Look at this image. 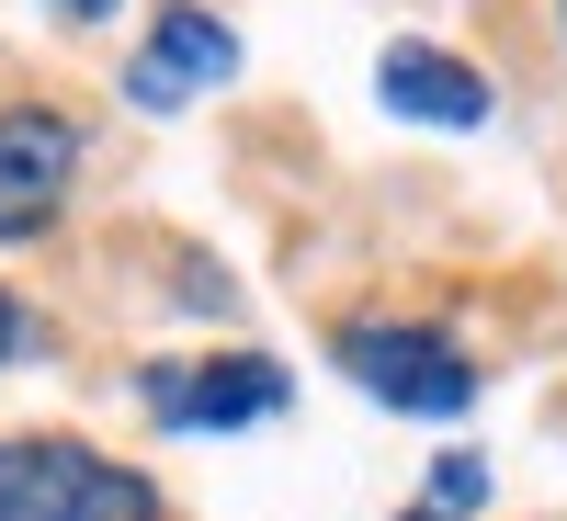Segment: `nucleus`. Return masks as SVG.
I'll list each match as a JSON object with an SVG mask.
<instances>
[{"label":"nucleus","instance_id":"obj_1","mask_svg":"<svg viewBox=\"0 0 567 521\" xmlns=\"http://www.w3.org/2000/svg\"><path fill=\"white\" fill-rule=\"evenodd\" d=\"M0 521H159V488L91 442H0Z\"/></svg>","mask_w":567,"mask_h":521},{"label":"nucleus","instance_id":"obj_2","mask_svg":"<svg viewBox=\"0 0 567 521\" xmlns=\"http://www.w3.org/2000/svg\"><path fill=\"white\" fill-rule=\"evenodd\" d=\"M341 374L363 397L409 408V419H454L477 397V363H465L443 329H341Z\"/></svg>","mask_w":567,"mask_h":521},{"label":"nucleus","instance_id":"obj_3","mask_svg":"<svg viewBox=\"0 0 567 521\" xmlns=\"http://www.w3.org/2000/svg\"><path fill=\"white\" fill-rule=\"evenodd\" d=\"M148 419L159 431H250V419L284 408V363L261 352H216V363H148Z\"/></svg>","mask_w":567,"mask_h":521},{"label":"nucleus","instance_id":"obj_4","mask_svg":"<svg viewBox=\"0 0 567 521\" xmlns=\"http://www.w3.org/2000/svg\"><path fill=\"white\" fill-rule=\"evenodd\" d=\"M216 80H239V34L182 0V12H159V34L125 58V103H136V114H182V103L216 91Z\"/></svg>","mask_w":567,"mask_h":521},{"label":"nucleus","instance_id":"obj_5","mask_svg":"<svg viewBox=\"0 0 567 521\" xmlns=\"http://www.w3.org/2000/svg\"><path fill=\"white\" fill-rule=\"evenodd\" d=\"M69 170H80L69 114H34V103L0 114V239H34V227H58Z\"/></svg>","mask_w":567,"mask_h":521},{"label":"nucleus","instance_id":"obj_6","mask_svg":"<svg viewBox=\"0 0 567 521\" xmlns=\"http://www.w3.org/2000/svg\"><path fill=\"white\" fill-rule=\"evenodd\" d=\"M374 91H386L409 125H488V80L465 58H443V45H386V58H374Z\"/></svg>","mask_w":567,"mask_h":521},{"label":"nucleus","instance_id":"obj_7","mask_svg":"<svg viewBox=\"0 0 567 521\" xmlns=\"http://www.w3.org/2000/svg\"><path fill=\"white\" fill-rule=\"evenodd\" d=\"M477 499H488V465H477V454H443V465H432V510L454 521V510H477Z\"/></svg>","mask_w":567,"mask_h":521},{"label":"nucleus","instance_id":"obj_8","mask_svg":"<svg viewBox=\"0 0 567 521\" xmlns=\"http://www.w3.org/2000/svg\"><path fill=\"white\" fill-rule=\"evenodd\" d=\"M12 352H23V306L0 295V363H12Z\"/></svg>","mask_w":567,"mask_h":521},{"label":"nucleus","instance_id":"obj_9","mask_svg":"<svg viewBox=\"0 0 567 521\" xmlns=\"http://www.w3.org/2000/svg\"><path fill=\"white\" fill-rule=\"evenodd\" d=\"M58 12H69V23H103V12H125V0H58Z\"/></svg>","mask_w":567,"mask_h":521},{"label":"nucleus","instance_id":"obj_10","mask_svg":"<svg viewBox=\"0 0 567 521\" xmlns=\"http://www.w3.org/2000/svg\"><path fill=\"white\" fill-rule=\"evenodd\" d=\"M409 521H443V510H409Z\"/></svg>","mask_w":567,"mask_h":521}]
</instances>
